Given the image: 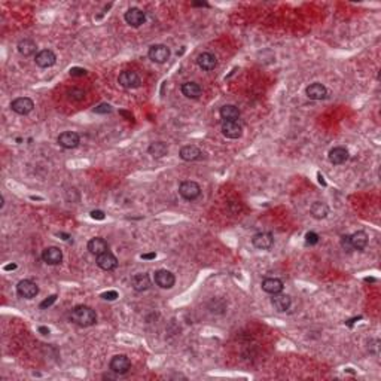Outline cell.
<instances>
[{"instance_id":"277c9868","label":"cell","mask_w":381,"mask_h":381,"mask_svg":"<svg viewBox=\"0 0 381 381\" xmlns=\"http://www.w3.org/2000/svg\"><path fill=\"white\" fill-rule=\"evenodd\" d=\"M109 368L113 374H118V375H124L130 371L131 368V362L125 355H117L110 359Z\"/></svg>"},{"instance_id":"603a6c76","label":"cell","mask_w":381,"mask_h":381,"mask_svg":"<svg viewBox=\"0 0 381 381\" xmlns=\"http://www.w3.org/2000/svg\"><path fill=\"white\" fill-rule=\"evenodd\" d=\"M219 113H220V118H222L223 121H238V118H240V115H241L240 109H238L237 106H234V104H225V106H222L220 110H219Z\"/></svg>"},{"instance_id":"d4e9b609","label":"cell","mask_w":381,"mask_h":381,"mask_svg":"<svg viewBox=\"0 0 381 381\" xmlns=\"http://www.w3.org/2000/svg\"><path fill=\"white\" fill-rule=\"evenodd\" d=\"M88 250H90V253L98 256V255H101V253L109 250V244H107V241L104 238L95 237V238H91L88 241Z\"/></svg>"},{"instance_id":"2e32d148","label":"cell","mask_w":381,"mask_h":381,"mask_svg":"<svg viewBox=\"0 0 381 381\" xmlns=\"http://www.w3.org/2000/svg\"><path fill=\"white\" fill-rule=\"evenodd\" d=\"M306 94L310 100H325L328 97V90L323 84L320 82H314L311 85H309L306 88Z\"/></svg>"},{"instance_id":"ba28073f","label":"cell","mask_w":381,"mask_h":381,"mask_svg":"<svg viewBox=\"0 0 381 381\" xmlns=\"http://www.w3.org/2000/svg\"><path fill=\"white\" fill-rule=\"evenodd\" d=\"M57 142H58V144H60L61 147H64V149H74V147L79 146L81 137H79L78 133H74V131H64V133H61V134L58 136Z\"/></svg>"},{"instance_id":"83f0119b","label":"cell","mask_w":381,"mask_h":381,"mask_svg":"<svg viewBox=\"0 0 381 381\" xmlns=\"http://www.w3.org/2000/svg\"><path fill=\"white\" fill-rule=\"evenodd\" d=\"M147 152L155 158H163V157L167 155L168 146L164 142H154V143H150V146L147 147Z\"/></svg>"},{"instance_id":"5bb4252c","label":"cell","mask_w":381,"mask_h":381,"mask_svg":"<svg viewBox=\"0 0 381 381\" xmlns=\"http://www.w3.org/2000/svg\"><path fill=\"white\" fill-rule=\"evenodd\" d=\"M155 283L161 289H171L176 283V277L168 270H158L155 271Z\"/></svg>"},{"instance_id":"f1b7e54d","label":"cell","mask_w":381,"mask_h":381,"mask_svg":"<svg viewBox=\"0 0 381 381\" xmlns=\"http://www.w3.org/2000/svg\"><path fill=\"white\" fill-rule=\"evenodd\" d=\"M310 213L314 219H325L328 214H329V207L326 203H322V201H316L311 204L310 207Z\"/></svg>"},{"instance_id":"4316f807","label":"cell","mask_w":381,"mask_h":381,"mask_svg":"<svg viewBox=\"0 0 381 381\" xmlns=\"http://www.w3.org/2000/svg\"><path fill=\"white\" fill-rule=\"evenodd\" d=\"M17 48H18V52H20L21 55H24V57H31V55L36 54L37 45H36V42L31 41V39H21V41L18 42Z\"/></svg>"},{"instance_id":"52a82bcc","label":"cell","mask_w":381,"mask_h":381,"mask_svg":"<svg viewBox=\"0 0 381 381\" xmlns=\"http://www.w3.org/2000/svg\"><path fill=\"white\" fill-rule=\"evenodd\" d=\"M220 130L226 139H231V140L240 139L243 136V125L238 121H223Z\"/></svg>"},{"instance_id":"d590c367","label":"cell","mask_w":381,"mask_h":381,"mask_svg":"<svg viewBox=\"0 0 381 381\" xmlns=\"http://www.w3.org/2000/svg\"><path fill=\"white\" fill-rule=\"evenodd\" d=\"M69 73H70V76H85L87 70L82 69V67H71Z\"/></svg>"},{"instance_id":"74e56055","label":"cell","mask_w":381,"mask_h":381,"mask_svg":"<svg viewBox=\"0 0 381 381\" xmlns=\"http://www.w3.org/2000/svg\"><path fill=\"white\" fill-rule=\"evenodd\" d=\"M140 258H142V259H146V261H149V259H155V258H157V253H155V252H150V253H143Z\"/></svg>"},{"instance_id":"7a4b0ae2","label":"cell","mask_w":381,"mask_h":381,"mask_svg":"<svg viewBox=\"0 0 381 381\" xmlns=\"http://www.w3.org/2000/svg\"><path fill=\"white\" fill-rule=\"evenodd\" d=\"M179 194L183 200L186 201H194L200 197L201 194V188L197 182H192V180H186V182H182L180 186H179Z\"/></svg>"},{"instance_id":"60d3db41","label":"cell","mask_w":381,"mask_h":381,"mask_svg":"<svg viewBox=\"0 0 381 381\" xmlns=\"http://www.w3.org/2000/svg\"><path fill=\"white\" fill-rule=\"evenodd\" d=\"M5 270H6V271L17 270V263H9V265H6V266H5Z\"/></svg>"},{"instance_id":"484cf974","label":"cell","mask_w":381,"mask_h":381,"mask_svg":"<svg viewBox=\"0 0 381 381\" xmlns=\"http://www.w3.org/2000/svg\"><path fill=\"white\" fill-rule=\"evenodd\" d=\"M350 241H352V247L353 250H359L362 252L366 246H368V234L365 231H356L355 234L350 236Z\"/></svg>"},{"instance_id":"8d00e7d4","label":"cell","mask_w":381,"mask_h":381,"mask_svg":"<svg viewBox=\"0 0 381 381\" xmlns=\"http://www.w3.org/2000/svg\"><path fill=\"white\" fill-rule=\"evenodd\" d=\"M90 214H91V217L95 219V220H104V219H106V214H104V212H101V210H93Z\"/></svg>"},{"instance_id":"ffe728a7","label":"cell","mask_w":381,"mask_h":381,"mask_svg":"<svg viewBox=\"0 0 381 381\" xmlns=\"http://www.w3.org/2000/svg\"><path fill=\"white\" fill-rule=\"evenodd\" d=\"M197 64L201 70L210 71L217 66V58L212 52H203L197 57Z\"/></svg>"},{"instance_id":"b9f144b4","label":"cell","mask_w":381,"mask_h":381,"mask_svg":"<svg viewBox=\"0 0 381 381\" xmlns=\"http://www.w3.org/2000/svg\"><path fill=\"white\" fill-rule=\"evenodd\" d=\"M58 237H63V240H66V241H69L71 238L69 234H64V233H58Z\"/></svg>"},{"instance_id":"9a60e30c","label":"cell","mask_w":381,"mask_h":381,"mask_svg":"<svg viewBox=\"0 0 381 381\" xmlns=\"http://www.w3.org/2000/svg\"><path fill=\"white\" fill-rule=\"evenodd\" d=\"M34 61H36V64L39 67L48 69V67H52L57 63V55L51 49H42L41 52L36 54Z\"/></svg>"},{"instance_id":"e575fe53","label":"cell","mask_w":381,"mask_h":381,"mask_svg":"<svg viewBox=\"0 0 381 381\" xmlns=\"http://www.w3.org/2000/svg\"><path fill=\"white\" fill-rule=\"evenodd\" d=\"M118 296H119V295H118L117 290H107V292L101 293V298H103L104 301H115Z\"/></svg>"},{"instance_id":"30bf717a","label":"cell","mask_w":381,"mask_h":381,"mask_svg":"<svg viewBox=\"0 0 381 381\" xmlns=\"http://www.w3.org/2000/svg\"><path fill=\"white\" fill-rule=\"evenodd\" d=\"M95 262H97V265L100 266V268L104 270V271H112V270H115L117 266H118V259H117V256L113 255V253H110L109 250L104 252V253H101V255H98L97 259H95Z\"/></svg>"},{"instance_id":"4fadbf2b","label":"cell","mask_w":381,"mask_h":381,"mask_svg":"<svg viewBox=\"0 0 381 381\" xmlns=\"http://www.w3.org/2000/svg\"><path fill=\"white\" fill-rule=\"evenodd\" d=\"M124 18H125V21H127L128 25L137 28V27H140L142 24H144V21H146V14H144L142 9H139V8H130V9L125 12Z\"/></svg>"},{"instance_id":"f35d334b","label":"cell","mask_w":381,"mask_h":381,"mask_svg":"<svg viewBox=\"0 0 381 381\" xmlns=\"http://www.w3.org/2000/svg\"><path fill=\"white\" fill-rule=\"evenodd\" d=\"M39 332L42 333V335H49V328H47V326H39Z\"/></svg>"},{"instance_id":"1f68e13d","label":"cell","mask_w":381,"mask_h":381,"mask_svg":"<svg viewBox=\"0 0 381 381\" xmlns=\"http://www.w3.org/2000/svg\"><path fill=\"white\" fill-rule=\"evenodd\" d=\"M319 234L317 233H314V231H309L307 234H306V244L307 246H316L317 243H319Z\"/></svg>"},{"instance_id":"836d02e7","label":"cell","mask_w":381,"mask_h":381,"mask_svg":"<svg viewBox=\"0 0 381 381\" xmlns=\"http://www.w3.org/2000/svg\"><path fill=\"white\" fill-rule=\"evenodd\" d=\"M55 301H57V295H51V296H48L45 301L41 302V306H39V307H41L42 310H47V309H49V307L52 306V304H54Z\"/></svg>"},{"instance_id":"8fae6325","label":"cell","mask_w":381,"mask_h":381,"mask_svg":"<svg viewBox=\"0 0 381 381\" xmlns=\"http://www.w3.org/2000/svg\"><path fill=\"white\" fill-rule=\"evenodd\" d=\"M252 244L259 250H268L274 244V237L271 233H258L253 236Z\"/></svg>"},{"instance_id":"e0dca14e","label":"cell","mask_w":381,"mask_h":381,"mask_svg":"<svg viewBox=\"0 0 381 381\" xmlns=\"http://www.w3.org/2000/svg\"><path fill=\"white\" fill-rule=\"evenodd\" d=\"M42 259L44 262H47L48 265H58L61 263L63 261V252L55 247V246H51V247H47L44 252H42Z\"/></svg>"},{"instance_id":"cb8c5ba5","label":"cell","mask_w":381,"mask_h":381,"mask_svg":"<svg viewBox=\"0 0 381 381\" xmlns=\"http://www.w3.org/2000/svg\"><path fill=\"white\" fill-rule=\"evenodd\" d=\"M180 90H182V94H183L186 98H192V100L198 98V97L203 94V88H201L197 82H185V84L180 87Z\"/></svg>"},{"instance_id":"7c38bea8","label":"cell","mask_w":381,"mask_h":381,"mask_svg":"<svg viewBox=\"0 0 381 381\" xmlns=\"http://www.w3.org/2000/svg\"><path fill=\"white\" fill-rule=\"evenodd\" d=\"M349 158H350L349 150H347L346 147H342V146H336V147L331 149V150H329V155H328L329 163L333 164V166L344 164Z\"/></svg>"},{"instance_id":"8992f818","label":"cell","mask_w":381,"mask_h":381,"mask_svg":"<svg viewBox=\"0 0 381 381\" xmlns=\"http://www.w3.org/2000/svg\"><path fill=\"white\" fill-rule=\"evenodd\" d=\"M17 293H18L21 298L31 299V298H34L37 293H39V286H37L33 280L24 279V280L18 282V285H17Z\"/></svg>"},{"instance_id":"f546056e","label":"cell","mask_w":381,"mask_h":381,"mask_svg":"<svg viewBox=\"0 0 381 381\" xmlns=\"http://www.w3.org/2000/svg\"><path fill=\"white\" fill-rule=\"evenodd\" d=\"M67 95L73 101H81V100L85 98V91L81 90V88H71V90L67 91Z\"/></svg>"},{"instance_id":"ac0fdd59","label":"cell","mask_w":381,"mask_h":381,"mask_svg":"<svg viewBox=\"0 0 381 381\" xmlns=\"http://www.w3.org/2000/svg\"><path fill=\"white\" fill-rule=\"evenodd\" d=\"M271 304L274 310H277L279 313H285L290 309V304H292V299L289 295H285V293H277V295H273L271 298Z\"/></svg>"},{"instance_id":"ab89813d","label":"cell","mask_w":381,"mask_h":381,"mask_svg":"<svg viewBox=\"0 0 381 381\" xmlns=\"http://www.w3.org/2000/svg\"><path fill=\"white\" fill-rule=\"evenodd\" d=\"M119 113H121V115H122V117H125V118H128V119H130V121H131V119H133V115H131V113H128V112H125V110H121V112H119Z\"/></svg>"},{"instance_id":"44dd1931","label":"cell","mask_w":381,"mask_h":381,"mask_svg":"<svg viewBox=\"0 0 381 381\" xmlns=\"http://www.w3.org/2000/svg\"><path fill=\"white\" fill-rule=\"evenodd\" d=\"M285 285L280 279H276V277H270V279H265L262 282V289L263 292L270 293V295H277L283 290Z\"/></svg>"},{"instance_id":"7bdbcfd3","label":"cell","mask_w":381,"mask_h":381,"mask_svg":"<svg viewBox=\"0 0 381 381\" xmlns=\"http://www.w3.org/2000/svg\"><path fill=\"white\" fill-rule=\"evenodd\" d=\"M194 6H209L207 3H194Z\"/></svg>"},{"instance_id":"d6986e66","label":"cell","mask_w":381,"mask_h":381,"mask_svg":"<svg viewBox=\"0 0 381 381\" xmlns=\"http://www.w3.org/2000/svg\"><path fill=\"white\" fill-rule=\"evenodd\" d=\"M201 150L200 147H197L195 144H186L180 149L179 152V157L183 160V161H197L201 158Z\"/></svg>"},{"instance_id":"4dcf8cb0","label":"cell","mask_w":381,"mask_h":381,"mask_svg":"<svg viewBox=\"0 0 381 381\" xmlns=\"http://www.w3.org/2000/svg\"><path fill=\"white\" fill-rule=\"evenodd\" d=\"M112 110L113 107L109 103H101L94 107V113H98V115H107V113H112Z\"/></svg>"},{"instance_id":"7402d4cb","label":"cell","mask_w":381,"mask_h":381,"mask_svg":"<svg viewBox=\"0 0 381 381\" xmlns=\"http://www.w3.org/2000/svg\"><path fill=\"white\" fill-rule=\"evenodd\" d=\"M131 286L136 292H144L150 287V277L144 273L134 274L131 277Z\"/></svg>"},{"instance_id":"d6a6232c","label":"cell","mask_w":381,"mask_h":381,"mask_svg":"<svg viewBox=\"0 0 381 381\" xmlns=\"http://www.w3.org/2000/svg\"><path fill=\"white\" fill-rule=\"evenodd\" d=\"M341 247L344 249L346 252H349V253L353 250V247H352V241H350V236L346 234V236H342V237H341Z\"/></svg>"},{"instance_id":"9c48e42d","label":"cell","mask_w":381,"mask_h":381,"mask_svg":"<svg viewBox=\"0 0 381 381\" xmlns=\"http://www.w3.org/2000/svg\"><path fill=\"white\" fill-rule=\"evenodd\" d=\"M11 109L18 115H28L34 109V101L28 97H18L11 103Z\"/></svg>"},{"instance_id":"5b68a950","label":"cell","mask_w":381,"mask_h":381,"mask_svg":"<svg viewBox=\"0 0 381 381\" xmlns=\"http://www.w3.org/2000/svg\"><path fill=\"white\" fill-rule=\"evenodd\" d=\"M170 54L171 52H170L168 47H166V45H154V47L149 48L147 57L154 63H157V64H164V63L168 61Z\"/></svg>"},{"instance_id":"3957f363","label":"cell","mask_w":381,"mask_h":381,"mask_svg":"<svg viewBox=\"0 0 381 381\" xmlns=\"http://www.w3.org/2000/svg\"><path fill=\"white\" fill-rule=\"evenodd\" d=\"M118 82L125 90H134V88H139L142 85V79H140L139 73H136L133 70L121 71L119 76H118Z\"/></svg>"},{"instance_id":"6da1fadb","label":"cell","mask_w":381,"mask_h":381,"mask_svg":"<svg viewBox=\"0 0 381 381\" xmlns=\"http://www.w3.org/2000/svg\"><path fill=\"white\" fill-rule=\"evenodd\" d=\"M70 320L81 328H88L97 323V314L88 306H76L70 313Z\"/></svg>"}]
</instances>
